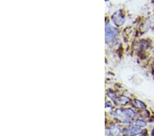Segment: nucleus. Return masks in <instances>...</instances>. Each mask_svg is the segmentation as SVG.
Instances as JSON below:
<instances>
[{"mask_svg":"<svg viewBox=\"0 0 154 136\" xmlns=\"http://www.w3.org/2000/svg\"><path fill=\"white\" fill-rule=\"evenodd\" d=\"M115 114L119 119L121 120V121L125 123H129L136 116L135 111L130 109L117 110Z\"/></svg>","mask_w":154,"mask_h":136,"instance_id":"1","label":"nucleus"},{"mask_svg":"<svg viewBox=\"0 0 154 136\" xmlns=\"http://www.w3.org/2000/svg\"><path fill=\"white\" fill-rule=\"evenodd\" d=\"M116 29H114V27L110 26V25H108L106 26V41L107 44H109V43L112 42V41L114 40V39L115 38L116 33Z\"/></svg>","mask_w":154,"mask_h":136,"instance_id":"2","label":"nucleus"},{"mask_svg":"<svg viewBox=\"0 0 154 136\" xmlns=\"http://www.w3.org/2000/svg\"><path fill=\"white\" fill-rule=\"evenodd\" d=\"M142 133V130L138 129V127H130L128 129H127L125 132V135H138V134H140Z\"/></svg>","mask_w":154,"mask_h":136,"instance_id":"3","label":"nucleus"},{"mask_svg":"<svg viewBox=\"0 0 154 136\" xmlns=\"http://www.w3.org/2000/svg\"><path fill=\"white\" fill-rule=\"evenodd\" d=\"M133 105L136 107V108H142V109H144V108L146 107L145 105L144 104L143 102L138 100H134V101H133Z\"/></svg>","mask_w":154,"mask_h":136,"instance_id":"4","label":"nucleus"},{"mask_svg":"<svg viewBox=\"0 0 154 136\" xmlns=\"http://www.w3.org/2000/svg\"><path fill=\"white\" fill-rule=\"evenodd\" d=\"M135 125L136 126H139V127H145L147 125L146 122H145L144 120H137L136 122H135Z\"/></svg>","mask_w":154,"mask_h":136,"instance_id":"5","label":"nucleus"},{"mask_svg":"<svg viewBox=\"0 0 154 136\" xmlns=\"http://www.w3.org/2000/svg\"><path fill=\"white\" fill-rule=\"evenodd\" d=\"M151 134H152V135H154V129H153V131H152V133H151Z\"/></svg>","mask_w":154,"mask_h":136,"instance_id":"6","label":"nucleus"}]
</instances>
